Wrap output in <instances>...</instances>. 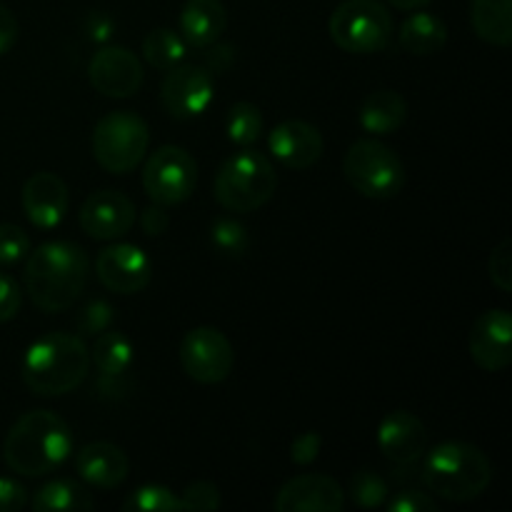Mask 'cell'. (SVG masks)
Listing matches in <instances>:
<instances>
[{"mask_svg": "<svg viewBox=\"0 0 512 512\" xmlns=\"http://www.w3.org/2000/svg\"><path fill=\"white\" fill-rule=\"evenodd\" d=\"M90 278V258L78 243L50 240L25 258V293L43 313L73 308Z\"/></svg>", "mask_w": 512, "mask_h": 512, "instance_id": "6da1fadb", "label": "cell"}, {"mask_svg": "<svg viewBox=\"0 0 512 512\" xmlns=\"http://www.w3.org/2000/svg\"><path fill=\"white\" fill-rule=\"evenodd\" d=\"M73 453V433L60 415L30 410L20 415L3 443V460L13 473L43 478L58 470Z\"/></svg>", "mask_w": 512, "mask_h": 512, "instance_id": "7a4b0ae2", "label": "cell"}, {"mask_svg": "<svg viewBox=\"0 0 512 512\" xmlns=\"http://www.w3.org/2000/svg\"><path fill=\"white\" fill-rule=\"evenodd\" d=\"M90 370V350L80 335L48 333L23 358V383L38 398H58L78 388Z\"/></svg>", "mask_w": 512, "mask_h": 512, "instance_id": "3957f363", "label": "cell"}, {"mask_svg": "<svg viewBox=\"0 0 512 512\" xmlns=\"http://www.w3.org/2000/svg\"><path fill=\"white\" fill-rule=\"evenodd\" d=\"M423 483L448 503H470L493 483L488 455L470 443H440L425 455Z\"/></svg>", "mask_w": 512, "mask_h": 512, "instance_id": "277c9868", "label": "cell"}, {"mask_svg": "<svg viewBox=\"0 0 512 512\" xmlns=\"http://www.w3.org/2000/svg\"><path fill=\"white\" fill-rule=\"evenodd\" d=\"M278 175L268 155L240 148L220 165L215 175V200L230 213H253L273 198Z\"/></svg>", "mask_w": 512, "mask_h": 512, "instance_id": "5b68a950", "label": "cell"}, {"mask_svg": "<svg viewBox=\"0 0 512 512\" xmlns=\"http://www.w3.org/2000/svg\"><path fill=\"white\" fill-rule=\"evenodd\" d=\"M343 175L355 193L370 200H390L405 188V165L393 148L375 138H360L343 158Z\"/></svg>", "mask_w": 512, "mask_h": 512, "instance_id": "8992f818", "label": "cell"}, {"mask_svg": "<svg viewBox=\"0 0 512 512\" xmlns=\"http://www.w3.org/2000/svg\"><path fill=\"white\" fill-rule=\"evenodd\" d=\"M328 33L345 53L373 55L393 40V15L378 0H345L330 15Z\"/></svg>", "mask_w": 512, "mask_h": 512, "instance_id": "52a82bcc", "label": "cell"}, {"mask_svg": "<svg viewBox=\"0 0 512 512\" xmlns=\"http://www.w3.org/2000/svg\"><path fill=\"white\" fill-rule=\"evenodd\" d=\"M150 145V130L140 115L113 110L93 128V158L103 170L125 175L143 163Z\"/></svg>", "mask_w": 512, "mask_h": 512, "instance_id": "ba28073f", "label": "cell"}, {"mask_svg": "<svg viewBox=\"0 0 512 512\" xmlns=\"http://www.w3.org/2000/svg\"><path fill=\"white\" fill-rule=\"evenodd\" d=\"M198 185V163L178 145H160L143 170V188L163 208L185 203Z\"/></svg>", "mask_w": 512, "mask_h": 512, "instance_id": "9c48e42d", "label": "cell"}, {"mask_svg": "<svg viewBox=\"0 0 512 512\" xmlns=\"http://www.w3.org/2000/svg\"><path fill=\"white\" fill-rule=\"evenodd\" d=\"M180 365L185 375L200 385H218L228 380L235 365L233 343L218 328L200 325L185 333L180 343Z\"/></svg>", "mask_w": 512, "mask_h": 512, "instance_id": "30bf717a", "label": "cell"}, {"mask_svg": "<svg viewBox=\"0 0 512 512\" xmlns=\"http://www.w3.org/2000/svg\"><path fill=\"white\" fill-rule=\"evenodd\" d=\"M215 80L203 65H175L160 85V103L175 120L203 115L213 105Z\"/></svg>", "mask_w": 512, "mask_h": 512, "instance_id": "8fae6325", "label": "cell"}, {"mask_svg": "<svg viewBox=\"0 0 512 512\" xmlns=\"http://www.w3.org/2000/svg\"><path fill=\"white\" fill-rule=\"evenodd\" d=\"M95 275L108 290L118 295H135L148 288L153 263L148 253L133 243H113L95 258Z\"/></svg>", "mask_w": 512, "mask_h": 512, "instance_id": "7c38bea8", "label": "cell"}, {"mask_svg": "<svg viewBox=\"0 0 512 512\" xmlns=\"http://www.w3.org/2000/svg\"><path fill=\"white\" fill-rule=\"evenodd\" d=\"M88 80L105 98H130L143 85V63L123 45H103L88 65Z\"/></svg>", "mask_w": 512, "mask_h": 512, "instance_id": "4fadbf2b", "label": "cell"}, {"mask_svg": "<svg viewBox=\"0 0 512 512\" xmlns=\"http://www.w3.org/2000/svg\"><path fill=\"white\" fill-rule=\"evenodd\" d=\"M470 358L488 373H500L512 363V318L505 308L485 310L470 328Z\"/></svg>", "mask_w": 512, "mask_h": 512, "instance_id": "5bb4252c", "label": "cell"}, {"mask_svg": "<svg viewBox=\"0 0 512 512\" xmlns=\"http://www.w3.org/2000/svg\"><path fill=\"white\" fill-rule=\"evenodd\" d=\"M78 220L93 240H118L133 228L135 203L120 190H95L80 205Z\"/></svg>", "mask_w": 512, "mask_h": 512, "instance_id": "9a60e30c", "label": "cell"}, {"mask_svg": "<svg viewBox=\"0 0 512 512\" xmlns=\"http://www.w3.org/2000/svg\"><path fill=\"white\" fill-rule=\"evenodd\" d=\"M278 512H343L345 490L338 480L320 473H305L288 480L275 498Z\"/></svg>", "mask_w": 512, "mask_h": 512, "instance_id": "2e32d148", "label": "cell"}, {"mask_svg": "<svg viewBox=\"0 0 512 512\" xmlns=\"http://www.w3.org/2000/svg\"><path fill=\"white\" fill-rule=\"evenodd\" d=\"M378 448L390 463L408 468L415 465L428 450V430L418 415L408 410H393L378 428Z\"/></svg>", "mask_w": 512, "mask_h": 512, "instance_id": "e0dca14e", "label": "cell"}, {"mask_svg": "<svg viewBox=\"0 0 512 512\" xmlns=\"http://www.w3.org/2000/svg\"><path fill=\"white\" fill-rule=\"evenodd\" d=\"M268 148L285 168L308 170L323 158L325 140L320 130L305 120H283L268 135Z\"/></svg>", "mask_w": 512, "mask_h": 512, "instance_id": "ac0fdd59", "label": "cell"}, {"mask_svg": "<svg viewBox=\"0 0 512 512\" xmlns=\"http://www.w3.org/2000/svg\"><path fill=\"white\" fill-rule=\"evenodd\" d=\"M20 200H23L25 218L35 228L53 230L63 223L65 213H68L70 195L63 178H58L55 173H48V170H40V173H33L25 180Z\"/></svg>", "mask_w": 512, "mask_h": 512, "instance_id": "d6986e66", "label": "cell"}, {"mask_svg": "<svg viewBox=\"0 0 512 512\" xmlns=\"http://www.w3.org/2000/svg\"><path fill=\"white\" fill-rule=\"evenodd\" d=\"M75 473L90 488L110 490L125 483L130 473V460L123 448L113 443H90L75 455Z\"/></svg>", "mask_w": 512, "mask_h": 512, "instance_id": "ffe728a7", "label": "cell"}, {"mask_svg": "<svg viewBox=\"0 0 512 512\" xmlns=\"http://www.w3.org/2000/svg\"><path fill=\"white\" fill-rule=\"evenodd\" d=\"M228 28V10L220 0H188L180 13V35L188 48H208Z\"/></svg>", "mask_w": 512, "mask_h": 512, "instance_id": "44dd1931", "label": "cell"}, {"mask_svg": "<svg viewBox=\"0 0 512 512\" xmlns=\"http://www.w3.org/2000/svg\"><path fill=\"white\" fill-rule=\"evenodd\" d=\"M408 118V103L395 90H375L360 108V125L365 133L390 135Z\"/></svg>", "mask_w": 512, "mask_h": 512, "instance_id": "7402d4cb", "label": "cell"}, {"mask_svg": "<svg viewBox=\"0 0 512 512\" xmlns=\"http://www.w3.org/2000/svg\"><path fill=\"white\" fill-rule=\"evenodd\" d=\"M400 48L410 55H435L448 43V25L433 13H413L405 18L403 28L398 33Z\"/></svg>", "mask_w": 512, "mask_h": 512, "instance_id": "603a6c76", "label": "cell"}, {"mask_svg": "<svg viewBox=\"0 0 512 512\" xmlns=\"http://www.w3.org/2000/svg\"><path fill=\"white\" fill-rule=\"evenodd\" d=\"M470 23L480 40L498 48L512 43V0H473Z\"/></svg>", "mask_w": 512, "mask_h": 512, "instance_id": "cb8c5ba5", "label": "cell"}, {"mask_svg": "<svg viewBox=\"0 0 512 512\" xmlns=\"http://www.w3.org/2000/svg\"><path fill=\"white\" fill-rule=\"evenodd\" d=\"M135 360V348L130 338L118 330H103L95 335L93 350H90V363L103 373V378H123Z\"/></svg>", "mask_w": 512, "mask_h": 512, "instance_id": "d4e9b609", "label": "cell"}, {"mask_svg": "<svg viewBox=\"0 0 512 512\" xmlns=\"http://www.w3.org/2000/svg\"><path fill=\"white\" fill-rule=\"evenodd\" d=\"M30 505L35 512H88L95 508V500L88 493V488H83L75 480L58 478L43 485Z\"/></svg>", "mask_w": 512, "mask_h": 512, "instance_id": "484cf974", "label": "cell"}, {"mask_svg": "<svg viewBox=\"0 0 512 512\" xmlns=\"http://www.w3.org/2000/svg\"><path fill=\"white\" fill-rule=\"evenodd\" d=\"M188 55V43L183 40V35L175 33L170 28H155L145 35L143 40V58L148 60L153 68L173 70L175 65H180Z\"/></svg>", "mask_w": 512, "mask_h": 512, "instance_id": "4316f807", "label": "cell"}, {"mask_svg": "<svg viewBox=\"0 0 512 512\" xmlns=\"http://www.w3.org/2000/svg\"><path fill=\"white\" fill-rule=\"evenodd\" d=\"M263 113H260L258 105L248 103V100H240L233 108L228 110V118H225V133L228 140L238 148H250L260 140L263 135Z\"/></svg>", "mask_w": 512, "mask_h": 512, "instance_id": "83f0119b", "label": "cell"}, {"mask_svg": "<svg viewBox=\"0 0 512 512\" xmlns=\"http://www.w3.org/2000/svg\"><path fill=\"white\" fill-rule=\"evenodd\" d=\"M125 512H183L180 495L163 485H143L123 500Z\"/></svg>", "mask_w": 512, "mask_h": 512, "instance_id": "f1b7e54d", "label": "cell"}, {"mask_svg": "<svg viewBox=\"0 0 512 512\" xmlns=\"http://www.w3.org/2000/svg\"><path fill=\"white\" fill-rule=\"evenodd\" d=\"M348 493L358 508L375 510L388 500L390 490L388 483H385L378 473H373V470H358V473L350 478Z\"/></svg>", "mask_w": 512, "mask_h": 512, "instance_id": "f546056e", "label": "cell"}, {"mask_svg": "<svg viewBox=\"0 0 512 512\" xmlns=\"http://www.w3.org/2000/svg\"><path fill=\"white\" fill-rule=\"evenodd\" d=\"M210 240H213V245L220 253L230 255V258H240L250 245L248 230L235 218H228V215L213 220V225H210Z\"/></svg>", "mask_w": 512, "mask_h": 512, "instance_id": "4dcf8cb0", "label": "cell"}, {"mask_svg": "<svg viewBox=\"0 0 512 512\" xmlns=\"http://www.w3.org/2000/svg\"><path fill=\"white\" fill-rule=\"evenodd\" d=\"M30 238L20 225L0 223V265H15L28 258Z\"/></svg>", "mask_w": 512, "mask_h": 512, "instance_id": "1f68e13d", "label": "cell"}, {"mask_svg": "<svg viewBox=\"0 0 512 512\" xmlns=\"http://www.w3.org/2000/svg\"><path fill=\"white\" fill-rule=\"evenodd\" d=\"M115 320V308L105 300H90L83 310L78 313V325L80 335H100L103 330H108Z\"/></svg>", "mask_w": 512, "mask_h": 512, "instance_id": "d6a6232c", "label": "cell"}, {"mask_svg": "<svg viewBox=\"0 0 512 512\" xmlns=\"http://www.w3.org/2000/svg\"><path fill=\"white\" fill-rule=\"evenodd\" d=\"M488 273L500 293H512V240L505 238L490 253Z\"/></svg>", "mask_w": 512, "mask_h": 512, "instance_id": "836d02e7", "label": "cell"}, {"mask_svg": "<svg viewBox=\"0 0 512 512\" xmlns=\"http://www.w3.org/2000/svg\"><path fill=\"white\" fill-rule=\"evenodd\" d=\"M180 505L183 510H218L220 493L210 480H198L180 493Z\"/></svg>", "mask_w": 512, "mask_h": 512, "instance_id": "e575fe53", "label": "cell"}, {"mask_svg": "<svg viewBox=\"0 0 512 512\" xmlns=\"http://www.w3.org/2000/svg\"><path fill=\"white\" fill-rule=\"evenodd\" d=\"M388 512H438V503L420 490H400L390 498Z\"/></svg>", "mask_w": 512, "mask_h": 512, "instance_id": "d590c367", "label": "cell"}, {"mask_svg": "<svg viewBox=\"0 0 512 512\" xmlns=\"http://www.w3.org/2000/svg\"><path fill=\"white\" fill-rule=\"evenodd\" d=\"M83 33L93 43L105 45L115 33V20L108 13H103V10H90L83 20Z\"/></svg>", "mask_w": 512, "mask_h": 512, "instance_id": "8d00e7d4", "label": "cell"}, {"mask_svg": "<svg viewBox=\"0 0 512 512\" xmlns=\"http://www.w3.org/2000/svg\"><path fill=\"white\" fill-rule=\"evenodd\" d=\"M203 50V60L205 65L203 68L208 70L210 75H218V73H228L230 68H233L235 63V48L233 45H223L215 40L213 45H208V48H200Z\"/></svg>", "mask_w": 512, "mask_h": 512, "instance_id": "74e56055", "label": "cell"}, {"mask_svg": "<svg viewBox=\"0 0 512 512\" xmlns=\"http://www.w3.org/2000/svg\"><path fill=\"white\" fill-rule=\"evenodd\" d=\"M20 300H23L20 285L10 275L0 273V323H8L18 315Z\"/></svg>", "mask_w": 512, "mask_h": 512, "instance_id": "f35d334b", "label": "cell"}, {"mask_svg": "<svg viewBox=\"0 0 512 512\" xmlns=\"http://www.w3.org/2000/svg\"><path fill=\"white\" fill-rule=\"evenodd\" d=\"M320 448H323V438L318 433H303L290 445V458L295 465H310L320 455Z\"/></svg>", "mask_w": 512, "mask_h": 512, "instance_id": "ab89813d", "label": "cell"}, {"mask_svg": "<svg viewBox=\"0 0 512 512\" xmlns=\"http://www.w3.org/2000/svg\"><path fill=\"white\" fill-rule=\"evenodd\" d=\"M28 505V490L13 478H0V512H18Z\"/></svg>", "mask_w": 512, "mask_h": 512, "instance_id": "60d3db41", "label": "cell"}, {"mask_svg": "<svg viewBox=\"0 0 512 512\" xmlns=\"http://www.w3.org/2000/svg\"><path fill=\"white\" fill-rule=\"evenodd\" d=\"M18 40V20L8 5L0 3V55L10 53Z\"/></svg>", "mask_w": 512, "mask_h": 512, "instance_id": "b9f144b4", "label": "cell"}, {"mask_svg": "<svg viewBox=\"0 0 512 512\" xmlns=\"http://www.w3.org/2000/svg\"><path fill=\"white\" fill-rule=\"evenodd\" d=\"M140 225H143L145 233L153 235V238H158V235H163L165 230H168L170 215L165 213L163 205L153 203V205H150V208H145L143 218H140Z\"/></svg>", "mask_w": 512, "mask_h": 512, "instance_id": "7bdbcfd3", "label": "cell"}, {"mask_svg": "<svg viewBox=\"0 0 512 512\" xmlns=\"http://www.w3.org/2000/svg\"><path fill=\"white\" fill-rule=\"evenodd\" d=\"M388 3H393V8L398 10H418L425 8L428 3H433V0H388Z\"/></svg>", "mask_w": 512, "mask_h": 512, "instance_id": "ee69618b", "label": "cell"}]
</instances>
